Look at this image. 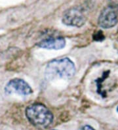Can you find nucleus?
Here are the masks:
<instances>
[{
	"label": "nucleus",
	"mask_w": 118,
	"mask_h": 130,
	"mask_svg": "<svg viewBox=\"0 0 118 130\" xmlns=\"http://www.w3.org/2000/svg\"><path fill=\"white\" fill-rule=\"evenodd\" d=\"M76 72L74 62L68 58L55 59L47 64L45 76L48 80L57 79H70Z\"/></svg>",
	"instance_id": "nucleus-1"
},
{
	"label": "nucleus",
	"mask_w": 118,
	"mask_h": 130,
	"mask_svg": "<svg viewBox=\"0 0 118 130\" xmlns=\"http://www.w3.org/2000/svg\"><path fill=\"white\" fill-rule=\"evenodd\" d=\"M26 116L33 126L39 129L47 128L53 121V114L41 103H35L28 106L26 109Z\"/></svg>",
	"instance_id": "nucleus-2"
},
{
	"label": "nucleus",
	"mask_w": 118,
	"mask_h": 130,
	"mask_svg": "<svg viewBox=\"0 0 118 130\" xmlns=\"http://www.w3.org/2000/svg\"><path fill=\"white\" fill-rule=\"evenodd\" d=\"M86 22L85 10L81 7H72L66 11L63 14L62 22L64 24L74 27H81Z\"/></svg>",
	"instance_id": "nucleus-3"
},
{
	"label": "nucleus",
	"mask_w": 118,
	"mask_h": 130,
	"mask_svg": "<svg viewBox=\"0 0 118 130\" xmlns=\"http://www.w3.org/2000/svg\"><path fill=\"white\" fill-rule=\"evenodd\" d=\"M118 22V9L112 5L106 7L101 11L98 23L102 28L114 27Z\"/></svg>",
	"instance_id": "nucleus-4"
},
{
	"label": "nucleus",
	"mask_w": 118,
	"mask_h": 130,
	"mask_svg": "<svg viewBox=\"0 0 118 130\" xmlns=\"http://www.w3.org/2000/svg\"><path fill=\"white\" fill-rule=\"evenodd\" d=\"M5 93L8 95L16 94L21 96H27L33 93L31 87L26 81L21 78L11 79L5 87Z\"/></svg>",
	"instance_id": "nucleus-5"
},
{
	"label": "nucleus",
	"mask_w": 118,
	"mask_h": 130,
	"mask_svg": "<svg viewBox=\"0 0 118 130\" xmlns=\"http://www.w3.org/2000/svg\"><path fill=\"white\" fill-rule=\"evenodd\" d=\"M66 45V40L61 37L50 38L43 40L38 43V46L41 48L47 49L59 50L63 49Z\"/></svg>",
	"instance_id": "nucleus-6"
},
{
	"label": "nucleus",
	"mask_w": 118,
	"mask_h": 130,
	"mask_svg": "<svg viewBox=\"0 0 118 130\" xmlns=\"http://www.w3.org/2000/svg\"><path fill=\"white\" fill-rule=\"evenodd\" d=\"M80 130H95L93 127H92L91 126H90V125H84L80 129Z\"/></svg>",
	"instance_id": "nucleus-7"
},
{
	"label": "nucleus",
	"mask_w": 118,
	"mask_h": 130,
	"mask_svg": "<svg viewBox=\"0 0 118 130\" xmlns=\"http://www.w3.org/2000/svg\"><path fill=\"white\" fill-rule=\"evenodd\" d=\"M111 3V5L112 6L116 7H118V0H109Z\"/></svg>",
	"instance_id": "nucleus-8"
},
{
	"label": "nucleus",
	"mask_w": 118,
	"mask_h": 130,
	"mask_svg": "<svg viewBox=\"0 0 118 130\" xmlns=\"http://www.w3.org/2000/svg\"><path fill=\"white\" fill-rule=\"evenodd\" d=\"M117 112H118V106H117Z\"/></svg>",
	"instance_id": "nucleus-9"
},
{
	"label": "nucleus",
	"mask_w": 118,
	"mask_h": 130,
	"mask_svg": "<svg viewBox=\"0 0 118 130\" xmlns=\"http://www.w3.org/2000/svg\"><path fill=\"white\" fill-rule=\"evenodd\" d=\"M53 130H55V129H53Z\"/></svg>",
	"instance_id": "nucleus-10"
}]
</instances>
